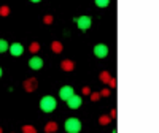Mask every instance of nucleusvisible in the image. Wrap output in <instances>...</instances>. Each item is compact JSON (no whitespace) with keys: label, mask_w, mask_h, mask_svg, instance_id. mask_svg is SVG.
<instances>
[{"label":"nucleus","mask_w":159,"mask_h":133,"mask_svg":"<svg viewBox=\"0 0 159 133\" xmlns=\"http://www.w3.org/2000/svg\"><path fill=\"white\" fill-rule=\"evenodd\" d=\"M91 101H97V100H100V94L99 92H91Z\"/></svg>","instance_id":"20"},{"label":"nucleus","mask_w":159,"mask_h":133,"mask_svg":"<svg viewBox=\"0 0 159 133\" xmlns=\"http://www.w3.org/2000/svg\"><path fill=\"white\" fill-rule=\"evenodd\" d=\"M56 108H57V101H56L54 97H51V95L42 97V100H40V109H42L43 113L49 114V113L54 111Z\"/></svg>","instance_id":"1"},{"label":"nucleus","mask_w":159,"mask_h":133,"mask_svg":"<svg viewBox=\"0 0 159 133\" xmlns=\"http://www.w3.org/2000/svg\"><path fill=\"white\" fill-rule=\"evenodd\" d=\"M73 94H75V90H73L72 86H62V87L59 89V98L64 100V101H67Z\"/></svg>","instance_id":"5"},{"label":"nucleus","mask_w":159,"mask_h":133,"mask_svg":"<svg viewBox=\"0 0 159 133\" xmlns=\"http://www.w3.org/2000/svg\"><path fill=\"white\" fill-rule=\"evenodd\" d=\"M64 130L67 133H80L81 131V121L78 117H69L64 122Z\"/></svg>","instance_id":"2"},{"label":"nucleus","mask_w":159,"mask_h":133,"mask_svg":"<svg viewBox=\"0 0 159 133\" xmlns=\"http://www.w3.org/2000/svg\"><path fill=\"white\" fill-rule=\"evenodd\" d=\"M73 21H75V24H76V27H78L80 30H83V32L89 30L91 25H92L91 16H86V15H84V16H80V18H75Z\"/></svg>","instance_id":"3"},{"label":"nucleus","mask_w":159,"mask_h":133,"mask_svg":"<svg viewBox=\"0 0 159 133\" xmlns=\"http://www.w3.org/2000/svg\"><path fill=\"white\" fill-rule=\"evenodd\" d=\"M57 128H59L57 122L51 121V122H48V124L45 125V133H56V131H57Z\"/></svg>","instance_id":"12"},{"label":"nucleus","mask_w":159,"mask_h":133,"mask_svg":"<svg viewBox=\"0 0 159 133\" xmlns=\"http://www.w3.org/2000/svg\"><path fill=\"white\" fill-rule=\"evenodd\" d=\"M111 133H118V130H116V128H113V131H111Z\"/></svg>","instance_id":"28"},{"label":"nucleus","mask_w":159,"mask_h":133,"mask_svg":"<svg viewBox=\"0 0 159 133\" xmlns=\"http://www.w3.org/2000/svg\"><path fill=\"white\" fill-rule=\"evenodd\" d=\"M99 94H100V97H110V89H102Z\"/></svg>","instance_id":"22"},{"label":"nucleus","mask_w":159,"mask_h":133,"mask_svg":"<svg viewBox=\"0 0 159 133\" xmlns=\"http://www.w3.org/2000/svg\"><path fill=\"white\" fill-rule=\"evenodd\" d=\"M51 51L54 52V54H61V52L64 51V46L61 41H57V40H54V41L51 43Z\"/></svg>","instance_id":"11"},{"label":"nucleus","mask_w":159,"mask_h":133,"mask_svg":"<svg viewBox=\"0 0 159 133\" xmlns=\"http://www.w3.org/2000/svg\"><path fill=\"white\" fill-rule=\"evenodd\" d=\"M22 133H37V128L34 125H24L22 127Z\"/></svg>","instance_id":"19"},{"label":"nucleus","mask_w":159,"mask_h":133,"mask_svg":"<svg viewBox=\"0 0 159 133\" xmlns=\"http://www.w3.org/2000/svg\"><path fill=\"white\" fill-rule=\"evenodd\" d=\"M81 103H83V98L80 97V95H76V94H73L69 100H67V106L70 109H78L80 106H81Z\"/></svg>","instance_id":"8"},{"label":"nucleus","mask_w":159,"mask_h":133,"mask_svg":"<svg viewBox=\"0 0 159 133\" xmlns=\"http://www.w3.org/2000/svg\"><path fill=\"white\" fill-rule=\"evenodd\" d=\"M108 116H110L111 119H115V117H116V109H111V113H110Z\"/></svg>","instance_id":"25"},{"label":"nucleus","mask_w":159,"mask_h":133,"mask_svg":"<svg viewBox=\"0 0 159 133\" xmlns=\"http://www.w3.org/2000/svg\"><path fill=\"white\" fill-rule=\"evenodd\" d=\"M99 79H100L102 83H105V84H108V81H110V79H111V75H110L108 71H102V73L99 75Z\"/></svg>","instance_id":"13"},{"label":"nucleus","mask_w":159,"mask_h":133,"mask_svg":"<svg viewBox=\"0 0 159 133\" xmlns=\"http://www.w3.org/2000/svg\"><path fill=\"white\" fill-rule=\"evenodd\" d=\"M32 3H38V2H42V0H30Z\"/></svg>","instance_id":"26"},{"label":"nucleus","mask_w":159,"mask_h":133,"mask_svg":"<svg viewBox=\"0 0 159 133\" xmlns=\"http://www.w3.org/2000/svg\"><path fill=\"white\" fill-rule=\"evenodd\" d=\"M8 48H10V43L7 41V40L0 38V54H3V52H7V51H8Z\"/></svg>","instance_id":"14"},{"label":"nucleus","mask_w":159,"mask_h":133,"mask_svg":"<svg viewBox=\"0 0 159 133\" xmlns=\"http://www.w3.org/2000/svg\"><path fill=\"white\" fill-rule=\"evenodd\" d=\"M108 84H110V87H111V89H115V87H116V79H115V78H111L110 81H108Z\"/></svg>","instance_id":"24"},{"label":"nucleus","mask_w":159,"mask_h":133,"mask_svg":"<svg viewBox=\"0 0 159 133\" xmlns=\"http://www.w3.org/2000/svg\"><path fill=\"white\" fill-rule=\"evenodd\" d=\"M52 21H54V18H52L51 15H46V16L43 18V22H45L46 25H49V24H52Z\"/></svg>","instance_id":"21"},{"label":"nucleus","mask_w":159,"mask_h":133,"mask_svg":"<svg viewBox=\"0 0 159 133\" xmlns=\"http://www.w3.org/2000/svg\"><path fill=\"white\" fill-rule=\"evenodd\" d=\"M2 75H3V70H2V66H0V78H2Z\"/></svg>","instance_id":"27"},{"label":"nucleus","mask_w":159,"mask_h":133,"mask_svg":"<svg viewBox=\"0 0 159 133\" xmlns=\"http://www.w3.org/2000/svg\"><path fill=\"white\" fill-rule=\"evenodd\" d=\"M61 68H62L64 71H73V70H75V62L70 60V59H64V60L61 62Z\"/></svg>","instance_id":"10"},{"label":"nucleus","mask_w":159,"mask_h":133,"mask_svg":"<svg viewBox=\"0 0 159 133\" xmlns=\"http://www.w3.org/2000/svg\"><path fill=\"white\" fill-rule=\"evenodd\" d=\"M29 51L32 52V54L35 56L37 52L40 51V43H37V41H34V43H30V46H29Z\"/></svg>","instance_id":"17"},{"label":"nucleus","mask_w":159,"mask_h":133,"mask_svg":"<svg viewBox=\"0 0 159 133\" xmlns=\"http://www.w3.org/2000/svg\"><path fill=\"white\" fill-rule=\"evenodd\" d=\"M0 133H3V128L2 127H0Z\"/></svg>","instance_id":"29"},{"label":"nucleus","mask_w":159,"mask_h":133,"mask_svg":"<svg viewBox=\"0 0 159 133\" xmlns=\"http://www.w3.org/2000/svg\"><path fill=\"white\" fill-rule=\"evenodd\" d=\"M81 94H83V95H91V89H89L88 86H84V87L81 89Z\"/></svg>","instance_id":"23"},{"label":"nucleus","mask_w":159,"mask_h":133,"mask_svg":"<svg viewBox=\"0 0 159 133\" xmlns=\"http://www.w3.org/2000/svg\"><path fill=\"white\" fill-rule=\"evenodd\" d=\"M110 2H111V0H94L96 6H99V8H107L110 5Z\"/></svg>","instance_id":"15"},{"label":"nucleus","mask_w":159,"mask_h":133,"mask_svg":"<svg viewBox=\"0 0 159 133\" xmlns=\"http://www.w3.org/2000/svg\"><path fill=\"white\" fill-rule=\"evenodd\" d=\"M37 87H38V81H37L35 78H29V79H25V81H24L25 92H34Z\"/></svg>","instance_id":"9"},{"label":"nucleus","mask_w":159,"mask_h":133,"mask_svg":"<svg viewBox=\"0 0 159 133\" xmlns=\"http://www.w3.org/2000/svg\"><path fill=\"white\" fill-rule=\"evenodd\" d=\"M8 51H10V54H11L13 57H21V56L24 54V46L16 41V43H11V45H10Z\"/></svg>","instance_id":"6"},{"label":"nucleus","mask_w":159,"mask_h":133,"mask_svg":"<svg viewBox=\"0 0 159 133\" xmlns=\"http://www.w3.org/2000/svg\"><path fill=\"white\" fill-rule=\"evenodd\" d=\"M8 15H10V6L8 5H2V6H0V16L7 18Z\"/></svg>","instance_id":"18"},{"label":"nucleus","mask_w":159,"mask_h":133,"mask_svg":"<svg viewBox=\"0 0 159 133\" xmlns=\"http://www.w3.org/2000/svg\"><path fill=\"white\" fill-rule=\"evenodd\" d=\"M110 122H111V117L110 116H100L99 117V124L100 125H108Z\"/></svg>","instance_id":"16"},{"label":"nucleus","mask_w":159,"mask_h":133,"mask_svg":"<svg viewBox=\"0 0 159 133\" xmlns=\"http://www.w3.org/2000/svg\"><path fill=\"white\" fill-rule=\"evenodd\" d=\"M29 66H30V70H42L43 68V59L42 57H38L37 54L35 56H32L30 59H29Z\"/></svg>","instance_id":"7"},{"label":"nucleus","mask_w":159,"mask_h":133,"mask_svg":"<svg viewBox=\"0 0 159 133\" xmlns=\"http://www.w3.org/2000/svg\"><path fill=\"white\" fill-rule=\"evenodd\" d=\"M108 46L107 45H103V43H99V45H96L94 46V49H92V52H94V56L97 57V59H105L108 56Z\"/></svg>","instance_id":"4"}]
</instances>
